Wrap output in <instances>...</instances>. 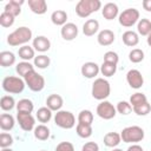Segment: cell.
<instances>
[{"label":"cell","instance_id":"cell-1","mask_svg":"<svg viewBox=\"0 0 151 151\" xmlns=\"http://www.w3.org/2000/svg\"><path fill=\"white\" fill-rule=\"evenodd\" d=\"M32 39V31L26 26L18 27L15 31L7 35V44L9 46H20L26 45Z\"/></svg>","mask_w":151,"mask_h":151},{"label":"cell","instance_id":"cell-2","mask_svg":"<svg viewBox=\"0 0 151 151\" xmlns=\"http://www.w3.org/2000/svg\"><path fill=\"white\" fill-rule=\"evenodd\" d=\"M111 93V86L110 83L104 78H97L92 84L91 94L97 100H105Z\"/></svg>","mask_w":151,"mask_h":151},{"label":"cell","instance_id":"cell-3","mask_svg":"<svg viewBox=\"0 0 151 151\" xmlns=\"http://www.w3.org/2000/svg\"><path fill=\"white\" fill-rule=\"evenodd\" d=\"M100 8L101 2L99 0H80L76 5V13L80 18H87Z\"/></svg>","mask_w":151,"mask_h":151},{"label":"cell","instance_id":"cell-4","mask_svg":"<svg viewBox=\"0 0 151 151\" xmlns=\"http://www.w3.org/2000/svg\"><path fill=\"white\" fill-rule=\"evenodd\" d=\"M26 83L24 79L14 76H7L2 79V90L7 93L19 94L24 91Z\"/></svg>","mask_w":151,"mask_h":151},{"label":"cell","instance_id":"cell-5","mask_svg":"<svg viewBox=\"0 0 151 151\" xmlns=\"http://www.w3.org/2000/svg\"><path fill=\"white\" fill-rule=\"evenodd\" d=\"M144 136H145L144 130L137 125L127 126V127L123 129V131L120 132V137L124 143L137 144L138 142H142L144 139Z\"/></svg>","mask_w":151,"mask_h":151},{"label":"cell","instance_id":"cell-6","mask_svg":"<svg viewBox=\"0 0 151 151\" xmlns=\"http://www.w3.org/2000/svg\"><path fill=\"white\" fill-rule=\"evenodd\" d=\"M54 124L61 129L70 130V129L74 127V125H76V117L70 111L60 110L54 116Z\"/></svg>","mask_w":151,"mask_h":151},{"label":"cell","instance_id":"cell-7","mask_svg":"<svg viewBox=\"0 0 151 151\" xmlns=\"http://www.w3.org/2000/svg\"><path fill=\"white\" fill-rule=\"evenodd\" d=\"M24 80L26 83V86L33 92H40L45 87V79L41 74H39L35 70L29 72L24 77Z\"/></svg>","mask_w":151,"mask_h":151},{"label":"cell","instance_id":"cell-8","mask_svg":"<svg viewBox=\"0 0 151 151\" xmlns=\"http://www.w3.org/2000/svg\"><path fill=\"white\" fill-rule=\"evenodd\" d=\"M118 21L123 27H132L139 21V11L137 8H126L118 15Z\"/></svg>","mask_w":151,"mask_h":151},{"label":"cell","instance_id":"cell-9","mask_svg":"<svg viewBox=\"0 0 151 151\" xmlns=\"http://www.w3.org/2000/svg\"><path fill=\"white\" fill-rule=\"evenodd\" d=\"M97 114L101 118V119H105V120H110L112 118L116 117L117 114V110L116 107L113 106V104H111L110 101L107 100H103L98 104L97 106V110H96Z\"/></svg>","mask_w":151,"mask_h":151},{"label":"cell","instance_id":"cell-10","mask_svg":"<svg viewBox=\"0 0 151 151\" xmlns=\"http://www.w3.org/2000/svg\"><path fill=\"white\" fill-rule=\"evenodd\" d=\"M17 120L19 126L24 131H32L35 127V119L31 113H24V112H18L17 113Z\"/></svg>","mask_w":151,"mask_h":151},{"label":"cell","instance_id":"cell-11","mask_svg":"<svg viewBox=\"0 0 151 151\" xmlns=\"http://www.w3.org/2000/svg\"><path fill=\"white\" fill-rule=\"evenodd\" d=\"M126 81L127 84L130 85V87L134 88V90H138L143 86L144 84V78L142 76V73L136 70V68H132L127 73H126Z\"/></svg>","mask_w":151,"mask_h":151},{"label":"cell","instance_id":"cell-12","mask_svg":"<svg viewBox=\"0 0 151 151\" xmlns=\"http://www.w3.org/2000/svg\"><path fill=\"white\" fill-rule=\"evenodd\" d=\"M80 72H81L83 77H85L87 79H92V78L97 77L98 73L100 72V66L93 61H87L81 66Z\"/></svg>","mask_w":151,"mask_h":151},{"label":"cell","instance_id":"cell-13","mask_svg":"<svg viewBox=\"0 0 151 151\" xmlns=\"http://www.w3.org/2000/svg\"><path fill=\"white\" fill-rule=\"evenodd\" d=\"M60 34H61V38L64 40L71 41V40H73V39L77 38V35H78V27L73 22H67V24H65L61 27Z\"/></svg>","mask_w":151,"mask_h":151},{"label":"cell","instance_id":"cell-14","mask_svg":"<svg viewBox=\"0 0 151 151\" xmlns=\"http://www.w3.org/2000/svg\"><path fill=\"white\" fill-rule=\"evenodd\" d=\"M32 47L38 52H47L51 48V41L45 35H38L32 41Z\"/></svg>","mask_w":151,"mask_h":151},{"label":"cell","instance_id":"cell-15","mask_svg":"<svg viewBox=\"0 0 151 151\" xmlns=\"http://www.w3.org/2000/svg\"><path fill=\"white\" fill-rule=\"evenodd\" d=\"M101 14L104 17V19L106 20H113L118 17L119 14V8L117 6V4L114 2H107L104 5L103 9H101Z\"/></svg>","mask_w":151,"mask_h":151},{"label":"cell","instance_id":"cell-16","mask_svg":"<svg viewBox=\"0 0 151 151\" xmlns=\"http://www.w3.org/2000/svg\"><path fill=\"white\" fill-rule=\"evenodd\" d=\"M63 105H64V100H63L61 96H59V94H55V93L50 94L46 99V106L51 111H57L58 112V111H60Z\"/></svg>","mask_w":151,"mask_h":151},{"label":"cell","instance_id":"cell-17","mask_svg":"<svg viewBox=\"0 0 151 151\" xmlns=\"http://www.w3.org/2000/svg\"><path fill=\"white\" fill-rule=\"evenodd\" d=\"M114 39H116L114 33L111 29H103L98 33L97 37V41L101 46H110L114 41Z\"/></svg>","mask_w":151,"mask_h":151},{"label":"cell","instance_id":"cell-18","mask_svg":"<svg viewBox=\"0 0 151 151\" xmlns=\"http://www.w3.org/2000/svg\"><path fill=\"white\" fill-rule=\"evenodd\" d=\"M24 2H25L24 0H20V1H18V0H9L6 4L4 12H6V13H8V14H11V15H13L15 18V17H18L21 13V5Z\"/></svg>","mask_w":151,"mask_h":151},{"label":"cell","instance_id":"cell-19","mask_svg":"<svg viewBox=\"0 0 151 151\" xmlns=\"http://www.w3.org/2000/svg\"><path fill=\"white\" fill-rule=\"evenodd\" d=\"M99 31V22L96 19H88L83 25V33L86 37H92Z\"/></svg>","mask_w":151,"mask_h":151},{"label":"cell","instance_id":"cell-20","mask_svg":"<svg viewBox=\"0 0 151 151\" xmlns=\"http://www.w3.org/2000/svg\"><path fill=\"white\" fill-rule=\"evenodd\" d=\"M28 7L34 14L38 15H41L47 11V4L45 0H28Z\"/></svg>","mask_w":151,"mask_h":151},{"label":"cell","instance_id":"cell-21","mask_svg":"<svg viewBox=\"0 0 151 151\" xmlns=\"http://www.w3.org/2000/svg\"><path fill=\"white\" fill-rule=\"evenodd\" d=\"M122 40H123V42H124L126 46H129V47H134V46L138 45V42H139V35H138L137 32L129 29V31H125V32L123 33Z\"/></svg>","mask_w":151,"mask_h":151},{"label":"cell","instance_id":"cell-22","mask_svg":"<svg viewBox=\"0 0 151 151\" xmlns=\"http://www.w3.org/2000/svg\"><path fill=\"white\" fill-rule=\"evenodd\" d=\"M120 142H122V137H120V133L118 132H107L104 136V144L107 147L114 149L116 146L119 145Z\"/></svg>","mask_w":151,"mask_h":151},{"label":"cell","instance_id":"cell-23","mask_svg":"<svg viewBox=\"0 0 151 151\" xmlns=\"http://www.w3.org/2000/svg\"><path fill=\"white\" fill-rule=\"evenodd\" d=\"M18 55L24 61H29V60L35 58V50L32 46H29V45H24V46L19 47Z\"/></svg>","mask_w":151,"mask_h":151},{"label":"cell","instance_id":"cell-24","mask_svg":"<svg viewBox=\"0 0 151 151\" xmlns=\"http://www.w3.org/2000/svg\"><path fill=\"white\" fill-rule=\"evenodd\" d=\"M51 21L57 25V26H64L65 24H67V13L63 9H57L51 14Z\"/></svg>","mask_w":151,"mask_h":151},{"label":"cell","instance_id":"cell-25","mask_svg":"<svg viewBox=\"0 0 151 151\" xmlns=\"http://www.w3.org/2000/svg\"><path fill=\"white\" fill-rule=\"evenodd\" d=\"M14 124H15V120L12 114L2 113L0 116V127L2 131H11L14 127Z\"/></svg>","mask_w":151,"mask_h":151},{"label":"cell","instance_id":"cell-26","mask_svg":"<svg viewBox=\"0 0 151 151\" xmlns=\"http://www.w3.org/2000/svg\"><path fill=\"white\" fill-rule=\"evenodd\" d=\"M34 110V104L32 100L27 99V98H24V99H20L18 103H17V111L18 112H24V113H32Z\"/></svg>","mask_w":151,"mask_h":151},{"label":"cell","instance_id":"cell-27","mask_svg":"<svg viewBox=\"0 0 151 151\" xmlns=\"http://www.w3.org/2000/svg\"><path fill=\"white\" fill-rule=\"evenodd\" d=\"M34 132V137L38 140H47L50 138V129L45 125V124H39L38 126L34 127L33 130Z\"/></svg>","mask_w":151,"mask_h":151},{"label":"cell","instance_id":"cell-28","mask_svg":"<svg viewBox=\"0 0 151 151\" xmlns=\"http://www.w3.org/2000/svg\"><path fill=\"white\" fill-rule=\"evenodd\" d=\"M137 32L140 35L147 37L151 33V21L149 19H146V18L139 19V21L137 24Z\"/></svg>","mask_w":151,"mask_h":151},{"label":"cell","instance_id":"cell-29","mask_svg":"<svg viewBox=\"0 0 151 151\" xmlns=\"http://www.w3.org/2000/svg\"><path fill=\"white\" fill-rule=\"evenodd\" d=\"M15 63V55L13 52L2 51L0 53V65L2 67H9Z\"/></svg>","mask_w":151,"mask_h":151},{"label":"cell","instance_id":"cell-30","mask_svg":"<svg viewBox=\"0 0 151 151\" xmlns=\"http://www.w3.org/2000/svg\"><path fill=\"white\" fill-rule=\"evenodd\" d=\"M76 132L77 134L80 137V138H90L92 136V126L91 125H87V124H80L78 123L77 126H76Z\"/></svg>","mask_w":151,"mask_h":151},{"label":"cell","instance_id":"cell-31","mask_svg":"<svg viewBox=\"0 0 151 151\" xmlns=\"http://www.w3.org/2000/svg\"><path fill=\"white\" fill-rule=\"evenodd\" d=\"M15 71L19 76L21 77H25L26 74H28L29 72L34 71V66L29 63V61H21L19 64H17L15 66Z\"/></svg>","mask_w":151,"mask_h":151},{"label":"cell","instance_id":"cell-32","mask_svg":"<svg viewBox=\"0 0 151 151\" xmlns=\"http://www.w3.org/2000/svg\"><path fill=\"white\" fill-rule=\"evenodd\" d=\"M35 116H37V119L40 123L45 124V123H48L51 120V118H52V111L47 106H44V107H40L37 111V114Z\"/></svg>","mask_w":151,"mask_h":151},{"label":"cell","instance_id":"cell-33","mask_svg":"<svg viewBox=\"0 0 151 151\" xmlns=\"http://www.w3.org/2000/svg\"><path fill=\"white\" fill-rule=\"evenodd\" d=\"M14 106H17L15 100L12 96H2L0 99V107L4 111H11L12 109H14Z\"/></svg>","mask_w":151,"mask_h":151},{"label":"cell","instance_id":"cell-34","mask_svg":"<svg viewBox=\"0 0 151 151\" xmlns=\"http://www.w3.org/2000/svg\"><path fill=\"white\" fill-rule=\"evenodd\" d=\"M78 123L92 125L93 123V113L90 110H81L78 114Z\"/></svg>","mask_w":151,"mask_h":151},{"label":"cell","instance_id":"cell-35","mask_svg":"<svg viewBox=\"0 0 151 151\" xmlns=\"http://www.w3.org/2000/svg\"><path fill=\"white\" fill-rule=\"evenodd\" d=\"M33 61H34V66L38 67V68H41V70L47 68V67L50 66V64H51L50 57H47V55H45V54L37 55V57L33 59Z\"/></svg>","mask_w":151,"mask_h":151},{"label":"cell","instance_id":"cell-36","mask_svg":"<svg viewBox=\"0 0 151 151\" xmlns=\"http://www.w3.org/2000/svg\"><path fill=\"white\" fill-rule=\"evenodd\" d=\"M117 72V65L110 63H103L100 65V73L104 77H112Z\"/></svg>","mask_w":151,"mask_h":151},{"label":"cell","instance_id":"cell-37","mask_svg":"<svg viewBox=\"0 0 151 151\" xmlns=\"http://www.w3.org/2000/svg\"><path fill=\"white\" fill-rule=\"evenodd\" d=\"M147 101V98H146V96L144 94V93H142V92H136V93H133L131 97H130V104H131V106L132 107H134V106H138V105H142V104H144V103H146Z\"/></svg>","mask_w":151,"mask_h":151},{"label":"cell","instance_id":"cell-38","mask_svg":"<svg viewBox=\"0 0 151 151\" xmlns=\"http://www.w3.org/2000/svg\"><path fill=\"white\" fill-rule=\"evenodd\" d=\"M129 59L133 64H138V63L143 61L144 60V52H143V50H140V48H133L129 53Z\"/></svg>","mask_w":151,"mask_h":151},{"label":"cell","instance_id":"cell-39","mask_svg":"<svg viewBox=\"0 0 151 151\" xmlns=\"http://www.w3.org/2000/svg\"><path fill=\"white\" fill-rule=\"evenodd\" d=\"M116 110H117L118 113H120L123 116H126V114L132 112V106H131V104L129 101L120 100V101H118V104L116 106Z\"/></svg>","mask_w":151,"mask_h":151},{"label":"cell","instance_id":"cell-40","mask_svg":"<svg viewBox=\"0 0 151 151\" xmlns=\"http://www.w3.org/2000/svg\"><path fill=\"white\" fill-rule=\"evenodd\" d=\"M14 20H15V18H14L13 15L6 13V12H2V13L0 14V25H1L2 27H5V28L11 27V26L14 24Z\"/></svg>","mask_w":151,"mask_h":151},{"label":"cell","instance_id":"cell-41","mask_svg":"<svg viewBox=\"0 0 151 151\" xmlns=\"http://www.w3.org/2000/svg\"><path fill=\"white\" fill-rule=\"evenodd\" d=\"M132 111L137 114V116H146L150 113L151 111V105L149 104V101L142 104V105H138V106H134L132 107Z\"/></svg>","mask_w":151,"mask_h":151},{"label":"cell","instance_id":"cell-42","mask_svg":"<svg viewBox=\"0 0 151 151\" xmlns=\"http://www.w3.org/2000/svg\"><path fill=\"white\" fill-rule=\"evenodd\" d=\"M12 144H13V137L9 133H7V132L0 133V146H1V149L9 147Z\"/></svg>","mask_w":151,"mask_h":151},{"label":"cell","instance_id":"cell-43","mask_svg":"<svg viewBox=\"0 0 151 151\" xmlns=\"http://www.w3.org/2000/svg\"><path fill=\"white\" fill-rule=\"evenodd\" d=\"M119 61V57L116 52L113 51H107L105 54H104V63H110V64H114L117 65Z\"/></svg>","mask_w":151,"mask_h":151},{"label":"cell","instance_id":"cell-44","mask_svg":"<svg viewBox=\"0 0 151 151\" xmlns=\"http://www.w3.org/2000/svg\"><path fill=\"white\" fill-rule=\"evenodd\" d=\"M55 151H74V146L70 142H61L57 145Z\"/></svg>","mask_w":151,"mask_h":151},{"label":"cell","instance_id":"cell-45","mask_svg":"<svg viewBox=\"0 0 151 151\" xmlns=\"http://www.w3.org/2000/svg\"><path fill=\"white\" fill-rule=\"evenodd\" d=\"M81 151H99V146L94 142H87L83 145Z\"/></svg>","mask_w":151,"mask_h":151},{"label":"cell","instance_id":"cell-46","mask_svg":"<svg viewBox=\"0 0 151 151\" xmlns=\"http://www.w3.org/2000/svg\"><path fill=\"white\" fill-rule=\"evenodd\" d=\"M142 6L146 12H151V0H143Z\"/></svg>","mask_w":151,"mask_h":151},{"label":"cell","instance_id":"cell-47","mask_svg":"<svg viewBox=\"0 0 151 151\" xmlns=\"http://www.w3.org/2000/svg\"><path fill=\"white\" fill-rule=\"evenodd\" d=\"M126 151H144V150H143V147H142L140 145H138V144H132L131 146L127 147Z\"/></svg>","mask_w":151,"mask_h":151},{"label":"cell","instance_id":"cell-48","mask_svg":"<svg viewBox=\"0 0 151 151\" xmlns=\"http://www.w3.org/2000/svg\"><path fill=\"white\" fill-rule=\"evenodd\" d=\"M146 42H147V45L151 47V33L147 35V38H146Z\"/></svg>","mask_w":151,"mask_h":151},{"label":"cell","instance_id":"cell-49","mask_svg":"<svg viewBox=\"0 0 151 151\" xmlns=\"http://www.w3.org/2000/svg\"><path fill=\"white\" fill-rule=\"evenodd\" d=\"M1 151H13L11 147H5V149H1Z\"/></svg>","mask_w":151,"mask_h":151},{"label":"cell","instance_id":"cell-50","mask_svg":"<svg viewBox=\"0 0 151 151\" xmlns=\"http://www.w3.org/2000/svg\"><path fill=\"white\" fill-rule=\"evenodd\" d=\"M112 151H123L122 149H118V147H114V149H112Z\"/></svg>","mask_w":151,"mask_h":151},{"label":"cell","instance_id":"cell-51","mask_svg":"<svg viewBox=\"0 0 151 151\" xmlns=\"http://www.w3.org/2000/svg\"><path fill=\"white\" fill-rule=\"evenodd\" d=\"M40 151H46V150H40Z\"/></svg>","mask_w":151,"mask_h":151}]
</instances>
